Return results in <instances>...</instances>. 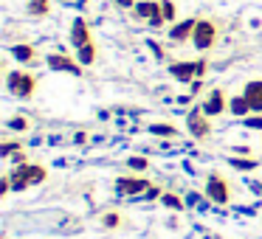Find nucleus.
<instances>
[{
	"label": "nucleus",
	"mask_w": 262,
	"mask_h": 239,
	"mask_svg": "<svg viewBox=\"0 0 262 239\" xmlns=\"http://www.w3.org/2000/svg\"><path fill=\"white\" fill-rule=\"evenodd\" d=\"M34 85L37 82L31 74H23V70H12V74H9V90L20 99H29L31 93H34Z\"/></svg>",
	"instance_id": "obj_1"
},
{
	"label": "nucleus",
	"mask_w": 262,
	"mask_h": 239,
	"mask_svg": "<svg viewBox=\"0 0 262 239\" xmlns=\"http://www.w3.org/2000/svg\"><path fill=\"white\" fill-rule=\"evenodd\" d=\"M206 194H209V200H214L217 205H226L228 200H231L228 183L223 180L220 175H209V180H206Z\"/></svg>",
	"instance_id": "obj_2"
},
{
	"label": "nucleus",
	"mask_w": 262,
	"mask_h": 239,
	"mask_svg": "<svg viewBox=\"0 0 262 239\" xmlns=\"http://www.w3.org/2000/svg\"><path fill=\"white\" fill-rule=\"evenodd\" d=\"M214 37H217L214 23H211V20H198V26H194V34H192L194 45H198L200 51H206V48L214 45Z\"/></svg>",
	"instance_id": "obj_3"
},
{
	"label": "nucleus",
	"mask_w": 262,
	"mask_h": 239,
	"mask_svg": "<svg viewBox=\"0 0 262 239\" xmlns=\"http://www.w3.org/2000/svg\"><path fill=\"white\" fill-rule=\"evenodd\" d=\"M169 74L181 82H189L192 76H203L206 74V62H178L169 68Z\"/></svg>",
	"instance_id": "obj_4"
},
{
	"label": "nucleus",
	"mask_w": 262,
	"mask_h": 239,
	"mask_svg": "<svg viewBox=\"0 0 262 239\" xmlns=\"http://www.w3.org/2000/svg\"><path fill=\"white\" fill-rule=\"evenodd\" d=\"M9 177H12V188H20V192L26 186H34V163H17V169Z\"/></svg>",
	"instance_id": "obj_5"
},
{
	"label": "nucleus",
	"mask_w": 262,
	"mask_h": 239,
	"mask_svg": "<svg viewBox=\"0 0 262 239\" xmlns=\"http://www.w3.org/2000/svg\"><path fill=\"white\" fill-rule=\"evenodd\" d=\"M149 183L141 180V177H121L119 183H116V188H119V194H124V197H133V194H147L149 192Z\"/></svg>",
	"instance_id": "obj_6"
},
{
	"label": "nucleus",
	"mask_w": 262,
	"mask_h": 239,
	"mask_svg": "<svg viewBox=\"0 0 262 239\" xmlns=\"http://www.w3.org/2000/svg\"><path fill=\"white\" fill-rule=\"evenodd\" d=\"M203 110H194V113H189V130H192L194 138H206L211 132V124L209 118H203Z\"/></svg>",
	"instance_id": "obj_7"
},
{
	"label": "nucleus",
	"mask_w": 262,
	"mask_h": 239,
	"mask_svg": "<svg viewBox=\"0 0 262 239\" xmlns=\"http://www.w3.org/2000/svg\"><path fill=\"white\" fill-rule=\"evenodd\" d=\"M71 42H74L76 48H82V45H88L91 42V29H88V23L85 20H74V29H71Z\"/></svg>",
	"instance_id": "obj_8"
},
{
	"label": "nucleus",
	"mask_w": 262,
	"mask_h": 239,
	"mask_svg": "<svg viewBox=\"0 0 262 239\" xmlns=\"http://www.w3.org/2000/svg\"><path fill=\"white\" fill-rule=\"evenodd\" d=\"M243 96L248 99L251 110H256V113H262V82H248L243 90Z\"/></svg>",
	"instance_id": "obj_9"
},
{
	"label": "nucleus",
	"mask_w": 262,
	"mask_h": 239,
	"mask_svg": "<svg viewBox=\"0 0 262 239\" xmlns=\"http://www.w3.org/2000/svg\"><path fill=\"white\" fill-rule=\"evenodd\" d=\"M223 107H226V96H223V90H211L209 99H206V104H203V113L206 115H217V113H223Z\"/></svg>",
	"instance_id": "obj_10"
},
{
	"label": "nucleus",
	"mask_w": 262,
	"mask_h": 239,
	"mask_svg": "<svg viewBox=\"0 0 262 239\" xmlns=\"http://www.w3.org/2000/svg\"><path fill=\"white\" fill-rule=\"evenodd\" d=\"M48 65H51L54 70H68V74H79V65L76 62H71L68 57H62V54H51V57H48Z\"/></svg>",
	"instance_id": "obj_11"
},
{
	"label": "nucleus",
	"mask_w": 262,
	"mask_h": 239,
	"mask_svg": "<svg viewBox=\"0 0 262 239\" xmlns=\"http://www.w3.org/2000/svg\"><path fill=\"white\" fill-rule=\"evenodd\" d=\"M194 20H183L181 26H175V29L169 31V40H175V42H183V40H189V37L194 34Z\"/></svg>",
	"instance_id": "obj_12"
},
{
	"label": "nucleus",
	"mask_w": 262,
	"mask_h": 239,
	"mask_svg": "<svg viewBox=\"0 0 262 239\" xmlns=\"http://www.w3.org/2000/svg\"><path fill=\"white\" fill-rule=\"evenodd\" d=\"M136 14H138V17H147V20H152V17H164L161 6H158V3H149V0H147V3H138V6H136Z\"/></svg>",
	"instance_id": "obj_13"
},
{
	"label": "nucleus",
	"mask_w": 262,
	"mask_h": 239,
	"mask_svg": "<svg viewBox=\"0 0 262 239\" xmlns=\"http://www.w3.org/2000/svg\"><path fill=\"white\" fill-rule=\"evenodd\" d=\"M12 54L20 59V62H34V48L31 45H14Z\"/></svg>",
	"instance_id": "obj_14"
},
{
	"label": "nucleus",
	"mask_w": 262,
	"mask_h": 239,
	"mask_svg": "<svg viewBox=\"0 0 262 239\" xmlns=\"http://www.w3.org/2000/svg\"><path fill=\"white\" fill-rule=\"evenodd\" d=\"M248 110H251V104H248V99H245V96H234L231 99V113L234 115H245Z\"/></svg>",
	"instance_id": "obj_15"
},
{
	"label": "nucleus",
	"mask_w": 262,
	"mask_h": 239,
	"mask_svg": "<svg viewBox=\"0 0 262 239\" xmlns=\"http://www.w3.org/2000/svg\"><path fill=\"white\" fill-rule=\"evenodd\" d=\"M29 14H34V17L48 14V0H29Z\"/></svg>",
	"instance_id": "obj_16"
},
{
	"label": "nucleus",
	"mask_w": 262,
	"mask_h": 239,
	"mask_svg": "<svg viewBox=\"0 0 262 239\" xmlns=\"http://www.w3.org/2000/svg\"><path fill=\"white\" fill-rule=\"evenodd\" d=\"M93 59H96V48H93V42L82 45V48H79V62H82V65H91Z\"/></svg>",
	"instance_id": "obj_17"
},
{
	"label": "nucleus",
	"mask_w": 262,
	"mask_h": 239,
	"mask_svg": "<svg viewBox=\"0 0 262 239\" xmlns=\"http://www.w3.org/2000/svg\"><path fill=\"white\" fill-rule=\"evenodd\" d=\"M228 163H231L234 169H254V166H256V160H251V158H231Z\"/></svg>",
	"instance_id": "obj_18"
},
{
	"label": "nucleus",
	"mask_w": 262,
	"mask_h": 239,
	"mask_svg": "<svg viewBox=\"0 0 262 239\" xmlns=\"http://www.w3.org/2000/svg\"><path fill=\"white\" fill-rule=\"evenodd\" d=\"M149 130H152L155 135H175V127H166V124H152Z\"/></svg>",
	"instance_id": "obj_19"
},
{
	"label": "nucleus",
	"mask_w": 262,
	"mask_h": 239,
	"mask_svg": "<svg viewBox=\"0 0 262 239\" xmlns=\"http://www.w3.org/2000/svg\"><path fill=\"white\" fill-rule=\"evenodd\" d=\"M9 127H12V130H26V127H29V121H26L23 115H17V118L9 121Z\"/></svg>",
	"instance_id": "obj_20"
},
{
	"label": "nucleus",
	"mask_w": 262,
	"mask_h": 239,
	"mask_svg": "<svg viewBox=\"0 0 262 239\" xmlns=\"http://www.w3.org/2000/svg\"><path fill=\"white\" fill-rule=\"evenodd\" d=\"M161 12H164V20L175 17V6H172V3H161Z\"/></svg>",
	"instance_id": "obj_21"
},
{
	"label": "nucleus",
	"mask_w": 262,
	"mask_h": 239,
	"mask_svg": "<svg viewBox=\"0 0 262 239\" xmlns=\"http://www.w3.org/2000/svg\"><path fill=\"white\" fill-rule=\"evenodd\" d=\"M127 163H130L133 166V169H147V158H130V160H127Z\"/></svg>",
	"instance_id": "obj_22"
},
{
	"label": "nucleus",
	"mask_w": 262,
	"mask_h": 239,
	"mask_svg": "<svg viewBox=\"0 0 262 239\" xmlns=\"http://www.w3.org/2000/svg\"><path fill=\"white\" fill-rule=\"evenodd\" d=\"M164 203L169 205V208H183V203L178 197H172V194H164Z\"/></svg>",
	"instance_id": "obj_23"
},
{
	"label": "nucleus",
	"mask_w": 262,
	"mask_h": 239,
	"mask_svg": "<svg viewBox=\"0 0 262 239\" xmlns=\"http://www.w3.org/2000/svg\"><path fill=\"white\" fill-rule=\"evenodd\" d=\"M102 222H104V228H116V225H119V214H107Z\"/></svg>",
	"instance_id": "obj_24"
},
{
	"label": "nucleus",
	"mask_w": 262,
	"mask_h": 239,
	"mask_svg": "<svg viewBox=\"0 0 262 239\" xmlns=\"http://www.w3.org/2000/svg\"><path fill=\"white\" fill-rule=\"evenodd\" d=\"M245 124L254 127V130H262V118H259V115H251V118H245Z\"/></svg>",
	"instance_id": "obj_25"
},
{
	"label": "nucleus",
	"mask_w": 262,
	"mask_h": 239,
	"mask_svg": "<svg viewBox=\"0 0 262 239\" xmlns=\"http://www.w3.org/2000/svg\"><path fill=\"white\" fill-rule=\"evenodd\" d=\"M116 3H119V6H124V9H130L133 3H136V0H116Z\"/></svg>",
	"instance_id": "obj_26"
}]
</instances>
